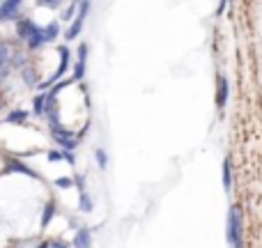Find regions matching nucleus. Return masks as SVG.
Segmentation results:
<instances>
[{
  "instance_id": "obj_1",
  "label": "nucleus",
  "mask_w": 262,
  "mask_h": 248,
  "mask_svg": "<svg viewBox=\"0 0 262 248\" xmlns=\"http://www.w3.org/2000/svg\"><path fill=\"white\" fill-rule=\"evenodd\" d=\"M242 230H244V216H242L239 207L230 209V216H228V239H230L232 248H244V237H242Z\"/></svg>"
},
{
  "instance_id": "obj_2",
  "label": "nucleus",
  "mask_w": 262,
  "mask_h": 248,
  "mask_svg": "<svg viewBox=\"0 0 262 248\" xmlns=\"http://www.w3.org/2000/svg\"><path fill=\"white\" fill-rule=\"evenodd\" d=\"M88 9H90V0H83V3H81V14H78L76 21H74L72 28L67 30V39H74V37H78V32L83 30V21H85Z\"/></svg>"
},
{
  "instance_id": "obj_3",
  "label": "nucleus",
  "mask_w": 262,
  "mask_h": 248,
  "mask_svg": "<svg viewBox=\"0 0 262 248\" xmlns=\"http://www.w3.org/2000/svg\"><path fill=\"white\" fill-rule=\"evenodd\" d=\"M37 30H39V28H37L32 21H28V18H23V21H18V23H16V32H18V37H21V39H26V41L30 39V37L35 35Z\"/></svg>"
},
{
  "instance_id": "obj_4",
  "label": "nucleus",
  "mask_w": 262,
  "mask_h": 248,
  "mask_svg": "<svg viewBox=\"0 0 262 248\" xmlns=\"http://www.w3.org/2000/svg\"><path fill=\"white\" fill-rule=\"evenodd\" d=\"M53 138L60 140V145H64L67 149H72L74 145H76V140L72 138V133H69V131H64V129H60L58 124H53Z\"/></svg>"
},
{
  "instance_id": "obj_5",
  "label": "nucleus",
  "mask_w": 262,
  "mask_h": 248,
  "mask_svg": "<svg viewBox=\"0 0 262 248\" xmlns=\"http://www.w3.org/2000/svg\"><path fill=\"white\" fill-rule=\"evenodd\" d=\"M23 0H5L3 5H0V21H5V18H12L14 14H16L18 5H21Z\"/></svg>"
},
{
  "instance_id": "obj_6",
  "label": "nucleus",
  "mask_w": 262,
  "mask_h": 248,
  "mask_svg": "<svg viewBox=\"0 0 262 248\" xmlns=\"http://www.w3.org/2000/svg\"><path fill=\"white\" fill-rule=\"evenodd\" d=\"M92 244V235L88 228H81V230L76 232V237H74V248H90Z\"/></svg>"
},
{
  "instance_id": "obj_7",
  "label": "nucleus",
  "mask_w": 262,
  "mask_h": 248,
  "mask_svg": "<svg viewBox=\"0 0 262 248\" xmlns=\"http://www.w3.org/2000/svg\"><path fill=\"white\" fill-rule=\"evenodd\" d=\"M228 90H230V85H228V78L226 76H219V90H216V104L221 106H226V101H228Z\"/></svg>"
},
{
  "instance_id": "obj_8",
  "label": "nucleus",
  "mask_w": 262,
  "mask_h": 248,
  "mask_svg": "<svg viewBox=\"0 0 262 248\" xmlns=\"http://www.w3.org/2000/svg\"><path fill=\"white\" fill-rule=\"evenodd\" d=\"M85 60H88V46L83 44L81 55H78V62H76V69H74V78H76V81H81V78L85 76Z\"/></svg>"
},
{
  "instance_id": "obj_9",
  "label": "nucleus",
  "mask_w": 262,
  "mask_h": 248,
  "mask_svg": "<svg viewBox=\"0 0 262 248\" xmlns=\"http://www.w3.org/2000/svg\"><path fill=\"white\" fill-rule=\"evenodd\" d=\"M60 55H62L60 69L53 74V78H49V83H53V81H58V78H62V76H64V72H67V67H69V49H67V46H62V49H60Z\"/></svg>"
},
{
  "instance_id": "obj_10",
  "label": "nucleus",
  "mask_w": 262,
  "mask_h": 248,
  "mask_svg": "<svg viewBox=\"0 0 262 248\" xmlns=\"http://www.w3.org/2000/svg\"><path fill=\"white\" fill-rule=\"evenodd\" d=\"M5 172H21V175H28V177H37V172L30 170V168L21 161H9L7 168H5Z\"/></svg>"
},
{
  "instance_id": "obj_11",
  "label": "nucleus",
  "mask_w": 262,
  "mask_h": 248,
  "mask_svg": "<svg viewBox=\"0 0 262 248\" xmlns=\"http://www.w3.org/2000/svg\"><path fill=\"white\" fill-rule=\"evenodd\" d=\"M223 186H226V191L232 189V168H230V159H226V161H223Z\"/></svg>"
},
{
  "instance_id": "obj_12",
  "label": "nucleus",
  "mask_w": 262,
  "mask_h": 248,
  "mask_svg": "<svg viewBox=\"0 0 262 248\" xmlns=\"http://www.w3.org/2000/svg\"><path fill=\"white\" fill-rule=\"evenodd\" d=\"M46 41H49V39H46L44 30H37V32H35V35H32V37H30V39H28V46H30V49H32V51H35V49H39V46H41V44H46Z\"/></svg>"
},
{
  "instance_id": "obj_13",
  "label": "nucleus",
  "mask_w": 262,
  "mask_h": 248,
  "mask_svg": "<svg viewBox=\"0 0 262 248\" xmlns=\"http://www.w3.org/2000/svg\"><path fill=\"white\" fill-rule=\"evenodd\" d=\"M26 120H28V113H26V110H14V113L7 115V122H12V124H23Z\"/></svg>"
},
{
  "instance_id": "obj_14",
  "label": "nucleus",
  "mask_w": 262,
  "mask_h": 248,
  "mask_svg": "<svg viewBox=\"0 0 262 248\" xmlns=\"http://www.w3.org/2000/svg\"><path fill=\"white\" fill-rule=\"evenodd\" d=\"M46 99H49L46 95L35 97V113H37V115H44V113H46Z\"/></svg>"
},
{
  "instance_id": "obj_15",
  "label": "nucleus",
  "mask_w": 262,
  "mask_h": 248,
  "mask_svg": "<svg viewBox=\"0 0 262 248\" xmlns=\"http://www.w3.org/2000/svg\"><path fill=\"white\" fill-rule=\"evenodd\" d=\"M53 212H55V205L53 202H49L46 205V209H44V218H41V228H46L51 223V218H53Z\"/></svg>"
},
{
  "instance_id": "obj_16",
  "label": "nucleus",
  "mask_w": 262,
  "mask_h": 248,
  "mask_svg": "<svg viewBox=\"0 0 262 248\" xmlns=\"http://www.w3.org/2000/svg\"><path fill=\"white\" fill-rule=\"evenodd\" d=\"M78 207H81L83 214H90V212H92V200H90V195L83 193V195H81V202H78Z\"/></svg>"
},
{
  "instance_id": "obj_17",
  "label": "nucleus",
  "mask_w": 262,
  "mask_h": 248,
  "mask_svg": "<svg viewBox=\"0 0 262 248\" xmlns=\"http://www.w3.org/2000/svg\"><path fill=\"white\" fill-rule=\"evenodd\" d=\"M9 60V46L7 44H0V67H5Z\"/></svg>"
},
{
  "instance_id": "obj_18",
  "label": "nucleus",
  "mask_w": 262,
  "mask_h": 248,
  "mask_svg": "<svg viewBox=\"0 0 262 248\" xmlns=\"http://www.w3.org/2000/svg\"><path fill=\"white\" fill-rule=\"evenodd\" d=\"M44 35H46V39H49V41H53L55 35H58V23H51V26L44 30Z\"/></svg>"
},
{
  "instance_id": "obj_19",
  "label": "nucleus",
  "mask_w": 262,
  "mask_h": 248,
  "mask_svg": "<svg viewBox=\"0 0 262 248\" xmlns=\"http://www.w3.org/2000/svg\"><path fill=\"white\" fill-rule=\"evenodd\" d=\"M97 161H99V168H106V166H108V156H106L104 149H97Z\"/></svg>"
},
{
  "instance_id": "obj_20",
  "label": "nucleus",
  "mask_w": 262,
  "mask_h": 248,
  "mask_svg": "<svg viewBox=\"0 0 262 248\" xmlns=\"http://www.w3.org/2000/svg\"><path fill=\"white\" fill-rule=\"evenodd\" d=\"M23 76H26V83L28 85H35V72H32V69H23Z\"/></svg>"
},
{
  "instance_id": "obj_21",
  "label": "nucleus",
  "mask_w": 262,
  "mask_h": 248,
  "mask_svg": "<svg viewBox=\"0 0 262 248\" xmlns=\"http://www.w3.org/2000/svg\"><path fill=\"white\" fill-rule=\"evenodd\" d=\"M55 186H58V189H69L72 179H69V177H60V179H55Z\"/></svg>"
},
{
  "instance_id": "obj_22",
  "label": "nucleus",
  "mask_w": 262,
  "mask_h": 248,
  "mask_svg": "<svg viewBox=\"0 0 262 248\" xmlns=\"http://www.w3.org/2000/svg\"><path fill=\"white\" fill-rule=\"evenodd\" d=\"M41 5H46V7H60L62 5V0H39Z\"/></svg>"
},
{
  "instance_id": "obj_23",
  "label": "nucleus",
  "mask_w": 262,
  "mask_h": 248,
  "mask_svg": "<svg viewBox=\"0 0 262 248\" xmlns=\"http://www.w3.org/2000/svg\"><path fill=\"white\" fill-rule=\"evenodd\" d=\"M49 159H51V161H60V159H62V152H51Z\"/></svg>"
},
{
  "instance_id": "obj_24",
  "label": "nucleus",
  "mask_w": 262,
  "mask_h": 248,
  "mask_svg": "<svg viewBox=\"0 0 262 248\" xmlns=\"http://www.w3.org/2000/svg\"><path fill=\"white\" fill-rule=\"evenodd\" d=\"M53 248H67V246H64V241H53Z\"/></svg>"
},
{
  "instance_id": "obj_25",
  "label": "nucleus",
  "mask_w": 262,
  "mask_h": 248,
  "mask_svg": "<svg viewBox=\"0 0 262 248\" xmlns=\"http://www.w3.org/2000/svg\"><path fill=\"white\" fill-rule=\"evenodd\" d=\"M39 248H49V246H46V244H41V246H39Z\"/></svg>"
}]
</instances>
